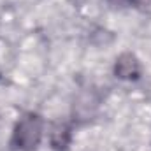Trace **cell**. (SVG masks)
Wrapping results in <instances>:
<instances>
[{"label": "cell", "mask_w": 151, "mask_h": 151, "mask_svg": "<svg viewBox=\"0 0 151 151\" xmlns=\"http://www.w3.org/2000/svg\"><path fill=\"white\" fill-rule=\"evenodd\" d=\"M40 121L37 116H27L25 119H21V123L16 128L14 134V141L18 144V148L21 150H32L39 144L40 139Z\"/></svg>", "instance_id": "obj_1"}, {"label": "cell", "mask_w": 151, "mask_h": 151, "mask_svg": "<svg viewBox=\"0 0 151 151\" xmlns=\"http://www.w3.org/2000/svg\"><path fill=\"white\" fill-rule=\"evenodd\" d=\"M139 72V67H137V62L132 55H123L119 60H118V65H116V74L119 77H135Z\"/></svg>", "instance_id": "obj_2"}, {"label": "cell", "mask_w": 151, "mask_h": 151, "mask_svg": "<svg viewBox=\"0 0 151 151\" xmlns=\"http://www.w3.org/2000/svg\"><path fill=\"white\" fill-rule=\"evenodd\" d=\"M114 2H125V0H114Z\"/></svg>", "instance_id": "obj_3"}]
</instances>
